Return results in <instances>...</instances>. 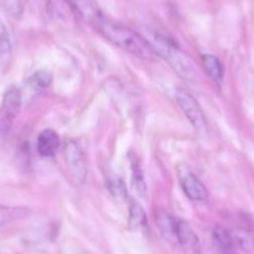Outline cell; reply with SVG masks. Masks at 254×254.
Segmentation results:
<instances>
[{
  "label": "cell",
  "mask_w": 254,
  "mask_h": 254,
  "mask_svg": "<svg viewBox=\"0 0 254 254\" xmlns=\"http://www.w3.org/2000/svg\"><path fill=\"white\" fill-rule=\"evenodd\" d=\"M94 28L117 48H121L122 50L132 54L136 58L151 60L157 55L145 36L124 24L107 18L105 14L95 24Z\"/></svg>",
  "instance_id": "cell-1"
},
{
  "label": "cell",
  "mask_w": 254,
  "mask_h": 254,
  "mask_svg": "<svg viewBox=\"0 0 254 254\" xmlns=\"http://www.w3.org/2000/svg\"><path fill=\"white\" fill-rule=\"evenodd\" d=\"M146 40L150 43L155 53L162 56L171 65L173 70L186 81H193L197 77L196 67L190 59V56L183 53L177 44L167 36L160 33L150 31L146 36Z\"/></svg>",
  "instance_id": "cell-2"
},
{
  "label": "cell",
  "mask_w": 254,
  "mask_h": 254,
  "mask_svg": "<svg viewBox=\"0 0 254 254\" xmlns=\"http://www.w3.org/2000/svg\"><path fill=\"white\" fill-rule=\"evenodd\" d=\"M175 99L180 109L187 117L190 125L193 126L194 130L199 135H204L207 132V120L204 116L203 110L201 109L198 102L196 101L192 94L188 92L187 90L178 87L175 91Z\"/></svg>",
  "instance_id": "cell-3"
},
{
  "label": "cell",
  "mask_w": 254,
  "mask_h": 254,
  "mask_svg": "<svg viewBox=\"0 0 254 254\" xmlns=\"http://www.w3.org/2000/svg\"><path fill=\"white\" fill-rule=\"evenodd\" d=\"M23 94L16 86H10L4 92L3 101L0 105V133L5 135L10 131L19 111H20Z\"/></svg>",
  "instance_id": "cell-4"
},
{
  "label": "cell",
  "mask_w": 254,
  "mask_h": 254,
  "mask_svg": "<svg viewBox=\"0 0 254 254\" xmlns=\"http://www.w3.org/2000/svg\"><path fill=\"white\" fill-rule=\"evenodd\" d=\"M177 178L183 192L188 198L194 202L207 201L208 190L190 166L186 163H180L177 167Z\"/></svg>",
  "instance_id": "cell-5"
},
{
  "label": "cell",
  "mask_w": 254,
  "mask_h": 254,
  "mask_svg": "<svg viewBox=\"0 0 254 254\" xmlns=\"http://www.w3.org/2000/svg\"><path fill=\"white\" fill-rule=\"evenodd\" d=\"M64 155H65V162H66L67 170L71 177L76 183L84 185L87 173H89L86 155L84 150L80 147L76 141L69 140L64 147Z\"/></svg>",
  "instance_id": "cell-6"
},
{
  "label": "cell",
  "mask_w": 254,
  "mask_h": 254,
  "mask_svg": "<svg viewBox=\"0 0 254 254\" xmlns=\"http://www.w3.org/2000/svg\"><path fill=\"white\" fill-rule=\"evenodd\" d=\"M177 246L182 248L185 254H201V242L196 232L185 221L178 219Z\"/></svg>",
  "instance_id": "cell-7"
},
{
  "label": "cell",
  "mask_w": 254,
  "mask_h": 254,
  "mask_svg": "<svg viewBox=\"0 0 254 254\" xmlns=\"http://www.w3.org/2000/svg\"><path fill=\"white\" fill-rule=\"evenodd\" d=\"M155 222L160 234L166 242L177 246V223L178 219L163 208H158L155 213Z\"/></svg>",
  "instance_id": "cell-8"
},
{
  "label": "cell",
  "mask_w": 254,
  "mask_h": 254,
  "mask_svg": "<svg viewBox=\"0 0 254 254\" xmlns=\"http://www.w3.org/2000/svg\"><path fill=\"white\" fill-rule=\"evenodd\" d=\"M67 1L72 6L76 15L86 20L92 26H95V24L104 15L95 0H67Z\"/></svg>",
  "instance_id": "cell-9"
},
{
  "label": "cell",
  "mask_w": 254,
  "mask_h": 254,
  "mask_svg": "<svg viewBox=\"0 0 254 254\" xmlns=\"http://www.w3.org/2000/svg\"><path fill=\"white\" fill-rule=\"evenodd\" d=\"M214 248L218 254H236V243L231 231L223 226H216L212 232Z\"/></svg>",
  "instance_id": "cell-10"
},
{
  "label": "cell",
  "mask_w": 254,
  "mask_h": 254,
  "mask_svg": "<svg viewBox=\"0 0 254 254\" xmlns=\"http://www.w3.org/2000/svg\"><path fill=\"white\" fill-rule=\"evenodd\" d=\"M59 146H60V138L54 130L46 128L39 133L36 147H38V152L43 157H51V156L55 155Z\"/></svg>",
  "instance_id": "cell-11"
},
{
  "label": "cell",
  "mask_w": 254,
  "mask_h": 254,
  "mask_svg": "<svg viewBox=\"0 0 254 254\" xmlns=\"http://www.w3.org/2000/svg\"><path fill=\"white\" fill-rule=\"evenodd\" d=\"M46 10L51 18L65 23H69L77 16L67 0H46Z\"/></svg>",
  "instance_id": "cell-12"
},
{
  "label": "cell",
  "mask_w": 254,
  "mask_h": 254,
  "mask_svg": "<svg viewBox=\"0 0 254 254\" xmlns=\"http://www.w3.org/2000/svg\"><path fill=\"white\" fill-rule=\"evenodd\" d=\"M130 165H131V182H132V187L135 190L136 193L141 197L145 198L147 194V185H146L145 180V173H143L142 166H141L140 160L136 155H130Z\"/></svg>",
  "instance_id": "cell-13"
},
{
  "label": "cell",
  "mask_w": 254,
  "mask_h": 254,
  "mask_svg": "<svg viewBox=\"0 0 254 254\" xmlns=\"http://www.w3.org/2000/svg\"><path fill=\"white\" fill-rule=\"evenodd\" d=\"M202 65L213 81H216L217 84H222L224 77V70L223 65L218 60V58L211 55V54H204V55H202Z\"/></svg>",
  "instance_id": "cell-14"
},
{
  "label": "cell",
  "mask_w": 254,
  "mask_h": 254,
  "mask_svg": "<svg viewBox=\"0 0 254 254\" xmlns=\"http://www.w3.org/2000/svg\"><path fill=\"white\" fill-rule=\"evenodd\" d=\"M106 187L110 194L116 202H125L127 199V188L120 176L115 173L106 175Z\"/></svg>",
  "instance_id": "cell-15"
},
{
  "label": "cell",
  "mask_w": 254,
  "mask_h": 254,
  "mask_svg": "<svg viewBox=\"0 0 254 254\" xmlns=\"http://www.w3.org/2000/svg\"><path fill=\"white\" fill-rule=\"evenodd\" d=\"M147 223V216L143 207L136 199L131 198L128 201V224L131 228H143Z\"/></svg>",
  "instance_id": "cell-16"
},
{
  "label": "cell",
  "mask_w": 254,
  "mask_h": 254,
  "mask_svg": "<svg viewBox=\"0 0 254 254\" xmlns=\"http://www.w3.org/2000/svg\"><path fill=\"white\" fill-rule=\"evenodd\" d=\"M231 233L233 236L236 247H239V248L243 249L247 253H254L253 234L249 233L246 229L241 228V227H237L236 229L231 231Z\"/></svg>",
  "instance_id": "cell-17"
},
{
  "label": "cell",
  "mask_w": 254,
  "mask_h": 254,
  "mask_svg": "<svg viewBox=\"0 0 254 254\" xmlns=\"http://www.w3.org/2000/svg\"><path fill=\"white\" fill-rule=\"evenodd\" d=\"M29 214V211L20 207H8L0 206V227L11 223L14 221L24 218Z\"/></svg>",
  "instance_id": "cell-18"
},
{
  "label": "cell",
  "mask_w": 254,
  "mask_h": 254,
  "mask_svg": "<svg viewBox=\"0 0 254 254\" xmlns=\"http://www.w3.org/2000/svg\"><path fill=\"white\" fill-rule=\"evenodd\" d=\"M51 82V74L48 71H44V70H40V71L35 72L33 76L29 79V85L31 86V89L34 90H40L46 89V87L50 85Z\"/></svg>",
  "instance_id": "cell-19"
},
{
  "label": "cell",
  "mask_w": 254,
  "mask_h": 254,
  "mask_svg": "<svg viewBox=\"0 0 254 254\" xmlns=\"http://www.w3.org/2000/svg\"><path fill=\"white\" fill-rule=\"evenodd\" d=\"M11 43H10V35L6 29L5 24L0 19V56H4L10 51Z\"/></svg>",
  "instance_id": "cell-20"
},
{
  "label": "cell",
  "mask_w": 254,
  "mask_h": 254,
  "mask_svg": "<svg viewBox=\"0 0 254 254\" xmlns=\"http://www.w3.org/2000/svg\"><path fill=\"white\" fill-rule=\"evenodd\" d=\"M238 223L241 228L254 234V213H239Z\"/></svg>",
  "instance_id": "cell-21"
}]
</instances>
